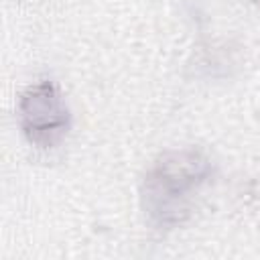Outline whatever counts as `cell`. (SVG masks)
<instances>
[{"instance_id":"1","label":"cell","mask_w":260,"mask_h":260,"mask_svg":"<svg viewBox=\"0 0 260 260\" xmlns=\"http://www.w3.org/2000/svg\"><path fill=\"white\" fill-rule=\"evenodd\" d=\"M209 154L197 146L175 148L158 154L140 185V207L148 225L171 232L193 213L195 197L213 179Z\"/></svg>"},{"instance_id":"2","label":"cell","mask_w":260,"mask_h":260,"mask_svg":"<svg viewBox=\"0 0 260 260\" xmlns=\"http://www.w3.org/2000/svg\"><path fill=\"white\" fill-rule=\"evenodd\" d=\"M18 122L24 138L37 148H55L71 128L69 108L51 79L26 87L18 100Z\"/></svg>"},{"instance_id":"3","label":"cell","mask_w":260,"mask_h":260,"mask_svg":"<svg viewBox=\"0 0 260 260\" xmlns=\"http://www.w3.org/2000/svg\"><path fill=\"white\" fill-rule=\"evenodd\" d=\"M258 2H260V0H258Z\"/></svg>"}]
</instances>
